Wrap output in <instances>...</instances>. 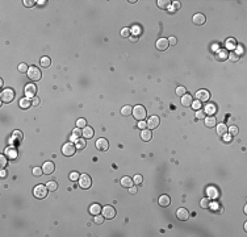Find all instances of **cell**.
Segmentation results:
<instances>
[{
	"instance_id": "obj_1",
	"label": "cell",
	"mask_w": 247,
	"mask_h": 237,
	"mask_svg": "<svg viewBox=\"0 0 247 237\" xmlns=\"http://www.w3.org/2000/svg\"><path fill=\"white\" fill-rule=\"evenodd\" d=\"M146 115H147V112H146V109L143 106H134L133 107V116H134L136 120L145 121Z\"/></svg>"
},
{
	"instance_id": "obj_2",
	"label": "cell",
	"mask_w": 247,
	"mask_h": 237,
	"mask_svg": "<svg viewBox=\"0 0 247 237\" xmlns=\"http://www.w3.org/2000/svg\"><path fill=\"white\" fill-rule=\"evenodd\" d=\"M26 74H28L29 79L33 80V82H38V80H41V78H42V74H41L40 69H38L37 66H30Z\"/></svg>"
},
{
	"instance_id": "obj_3",
	"label": "cell",
	"mask_w": 247,
	"mask_h": 237,
	"mask_svg": "<svg viewBox=\"0 0 247 237\" xmlns=\"http://www.w3.org/2000/svg\"><path fill=\"white\" fill-rule=\"evenodd\" d=\"M47 192H49L47 187H46V186H43V184L36 186V187H34V190H33V195L37 198V199H45V198L47 196Z\"/></svg>"
},
{
	"instance_id": "obj_4",
	"label": "cell",
	"mask_w": 247,
	"mask_h": 237,
	"mask_svg": "<svg viewBox=\"0 0 247 237\" xmlns=\"http://www.w3.org/2000/svg\"><path fill=\"white\" fill-rule=\"evenodd\" d=\"M76 145H75L74 142H67L63 145L62 148V153L63 155H66V157H72V155L76 153Z\"/></svg>"
},
{
	"instance_id": "obj_5",
	"label": "cell",
	"mask_w": 247,
	"mask_h": 237,
	"mask_svg": "<svg viewBox=\"0 0 247 237\" xmlns=\"http://www.w3.org/2000/svg\"><path fill=\"white\" fill-rule=\"evenodd\" d=\"M0 97H1V103H11L14 99V91L12 88H6L3 90Z\"/></svg>"
},
{
	"instance_id": "obj_6",
	"label": "cell",
	"mask_w": 247,
	"mask_h": 237,
	"mask_svg": "<svg viewBox=\"0 0 247 237\" xmlns=\"http://www.w3.org/2000/svg\"><path fill=\"white\" fill-rule=\"evenodd\" d=\"M24 94H25V97H28V99L36 97V94H37V87H36V84L28 83L25 86V88H24Z\"/></svg>"
},
{
	"instance_id": "obj_7",
	"label": "cell",
	"mask_w": 247,
	"mask_h": 237,
	"mask_svg": "<svg viewBox=\"0 0 247 237\" xmlns=\"http://www.w3.org/2000/svg\"><path fill=\"white\" fill-rule=\"evenodd\" d=\"M79 186L82 187V189H84V190H88L89 187L92 186V179H91V177L88 174H82L79 177Z\"/></svg>"
},
{
	"instance_id": "obj_8",
	"label": "cell",
	"mask_w": 247,
	"mask_h": 237,
	"mask_svg": "<svg viewBox=\"0 0 247 237\" xmlns=\"http://www.w3.org/2000/svg\"><path fill=\"white\" fill-rule=\"evenodd\" d=\"M101 212H103V216H104V219H108V220L113 219V217L116 216V209H114L112 206H105L104 208H103Z\"/></svg>"
},
{
	"instance_id": "obj_9",
	"label": "cell",
	"mask_w": 247,
	"mask_h": 237,
	"mask_svg": "<svg viewBox=\"0 0 247 237\" xmlns=\"http://www.w3.org/2000/svg\"><path fill=\"white\" fill-rule=\"evenodd\" d=\"M196 99L199 102H201V103L202 102H208L210 99V92L208 90H199L196 92Z\"/></svg>"
},
{
	"instance_id": "obj_10",
	"label": "cell",
	"mask_w": 247,
	"mask_h": 237,
	"mask_svg": "<svg viewBox=\"0 0 247 237\" xmlns=\"http://www.w3.org/2000/svg\"><path fill=\"white\" fill-rule=\"evenodd\" d=\"M96 148L97 150H101V151H107L109 149V142L107 138H99V140H96Z\"/></svg>"
},
{
	"instance_id": "obj_11",
	"label": "cell",
	"mask_w": 247,
	"mask_h": 237,
	"mask_svg": "<svg viewBox=\"0 0 247 237\" xmlns=\"http://www.w3.org/2000/svg\"><path fill=\"white\" fill-rule=\"evenodd\" d=\"M146 124H147L149 129H156L158 126H159V124H160V119L158 116H151L150 119L146 121Z\"/></svg>"
},
{
	"instance_id": "obj_12",
	"label": "cell",
	"mask_w": 247,
	"mask_h": 237,
	"mask_svg": "<svg viewBox=\"0 0 247 237\" xmlns=\"http://www.w3.org/2000/svg\"><path fill=\"white\" fill-rule=\"evenodd\" d=\"M42 170H43V174H53L55 170V165L54 162H51V161H46L42 166Z\"/></svg>"
},
{
	"instance_id": "obj_13",
	"label": "cell",
	"mask_w": 247,
	"mask_h": 237,
	"mask_svg": "<svg viewBox=\"0 0 247 237\" xmlns=\"http://www.w3.org/2000/svg\"><path fill=\"white\" fill-rule=\"evenodd\" d=\"M189 212H188L187 208H179L178 211H176V217L179 220H182V221H185V220L189 219Z\"/></svg>"
},
{
	"instance_id": "obj_14",
	"label": "cell",
	"mask_w": 247,
	"mask_h": 237,
	"mask_svg": "<svg viewBox=\"0 0 247 237\" xmlns=\"http://www.w3.org/2000/svg\"><path fill=\"white\" fill-rule=\"evenodd\" d=\"M155 46H156V49H158V50H160V52H164V50H167V49H168L170 44H168V40H166V38H159V40L156 41Z\"/></svg>"
},
{
	"instance_id": "obj_15",
	"label": "cell",
	"mask_w": 247,
	"mask_h": 237,
	"mask_svg": "<svg viewBox=\"0 0 247 237\" xmlns=\"http://www.w3.org/2000/svg\"><path fill=\"white\" fill-rule=\"evenodd\" d=\"M193 24H196V25H204L205 21H206V17H205L204 13H196L195 16H193Z\"/></svg>"
},
{
	"instance_id": "obj_16",
	"label": "cell",
	"mask_w": 247,
	"mask_h": 237,
	"mask_svg": "<svg viewBox=\"0 0 247 237\" xmlns=\"http://www.w3.org/2000/svg\"><path fill=\"white\" fill-rule=\"evenodd\" d=\"M227 58H229V52H227L226 49H219L218 52H217V54H216V59L217 61L222 62V61H226Z\"/></svg>"
},
{
	"instance_id": "obj_17",
	"label": "cell",
	"mask_w": 247,
	"mask_h": 237,
	"mask_svg": "<svg viewBox=\"0 0 247 237\" xmlns=\"http://www.w3.org/2000/svg\"><path fill=\"white\" fill-rule=\"evenodd\" d=\"M204 123L208 128H213V126L217 125V119L214 116H205Z\"/></svg>"
},
{
	"instance_id": "obj_18",
	"label": "cell",
	"mask_w": 247,
	"mask_h": 237,
	"mask_svg": "<svg viewBox=\"0 0 247 237\" xmlns=\"http://www.w3.org/2000/svg\"><path fill=\"white\" fill-rule=\"evenodd\" d=\"M94 129H92V126H85V128L82 129V136L83 138H92L94 137Z\"/></svg>"
},
{
	"instance_id": "obj_19",
	"label": "cell",
	"mask_w": 247,
	"mask_h": 237,
	"mask_svg": "<svg viewBox=\"0 0 247 237\" xmlns=\"http://www.w3.org/2000/svg\"><path fill=\"white\" fill-rule=\"evenodd\" d=\"M141 138H142L143 141H150L151 138H153V132H151V129H142V132H141Z\"/></svg>"
},
{
	"instance_id": "obj_20",
	"label": "cell",
	"mask_w": 247,
	"mask_h": 237,
	"mask_svg": "<svg viewBox=\"0 0 247 237\" xmlns=\"http://www.w3.org/2000/svg\"><path fill=\"white\" fill-rule=\"evenodd\" d=\"M101 211H103V208H101V206H100L99 203H94V204L89 207V214H92L94 216L101 214Z\"/></svg>"
},
{
	"instance_id": "obj_21",
	"label": "cell",
	"mask_w": 247,
	"mask_h": 237,
	"mask_svg": "<svg viewBox=\"0 0 247 237\" xmlns=\"http://www.w3.org/2000/svg\"><path fill=\"white\" fill-rule=\"evenodd\" d=\"M192 102H193V97L191 96L189 94H185L182 96V104L184 107H189L191 104H192Z\"/></svg>"
},
{
	"instance_id": "obj_22",
	"label": "cell",
	"mask_w": 247,
	"mask_h": 237,
	"mask_svg": "<svg viewBox=\"0 0 247 237\" xmlns=\"http://www.w3.org/2000/svg\"><path fill=\"white\" fill-rule=\"evenodd\" d=\"M121 184H122V187H128V189H130L131 186H134L133 178H130V177H124V178L121 179Z\"/></svg>"
},
{
	"instance_id": "obj_23",
	"label": "cell",
	"mask_w": 247,
	"mask_h": 237,
	"mask_svg": "<svg viewBox=\"0 0 247 237\" xmlns=\"http://www.w3.org/2000/svg\"><path fill=\"white\" fill-rule=\"evenodd\" d=\"M225 45H226V49H229V50H234L238 44H237L235 38H227V40L225 41Z\"/></svg>"
},
{
	"instance_id": "obj_24",
	"label": "cell",
	"mask_w": 247,
	"mask_h": 237,
	"mask_svg": "<svg viewBox=\"0 0 247 237\" xmlns=\"http://www.w3.org/2000/svg\"><path fill=\"white\" fill-rule=\"evenodd\" d=\"M216 111H217V108H216L214 104H208V106L205 107V109H204V112H205L206 116H213V115L216 113Z\"/></svg>"
},
{
	"instance_id": "obj_25",
	"label": "cell",
	"mask_w": 247,
	"mask_h": 237,
	"mask_svg": "<svg viewBox=\"0 0 247 237\" xmlns=\"http://www.w3.org/2000/svg\"><path fill=\"white\" fill-rule=\"evenodd\" d=\"M171 204V199L168 195H162V196L159 198V206L162 207H168Z\"/></svg>"
},
{
	"instance_id": "obj_26",
	"label": "cell",
	"mask_w": 247,
	"mask_h": 237,
	"mask_svg": "<svg viewBox=\"0 0 247 237\" xmlns=\"http://www.w3.org/2000/svg\"><path fill=\"white\" fill-rule=\"evenodd\" d=\"M156 3H158V7H159L160 9H167V8H170L172 1H170V0H158Z\"/></svg>"
},
{
	"instance_id": "obj_27",
	"label": "cell",
	"mask_w": 247,
	"mask_h": 237,
	"mask_svg": "<svg viewBox=\"0 0 247 237\" xmlns=\"http://www.w3.org/2000/svg\"><path fill=\"white\" fill-rule=\"evenodd\" d=\"M46 187H47L49 192H55L58 190V183L54 182V180H50V182L46 183Z\"/></svg>"
},
{
	"instance_id": "obj_28",
	"label": "cell",
	"mask_w": 247,
	"mask_h": 237,
	"mask_svg": "<svg viewBox=\"0 0 247 237\" xmlns=\"http://www.w3.org/2000/svg\"><path fill=\"white\" fill-rule=\"evenodd\" d=\"M30 106H32V102H30V99H28V97H23V99L20 100V107L23 109H28Z\"/></svg>"
},
{
	"instance_id": "obj_29",
	"label": "cell",
	"mask_w": 247,
	"mask_h": 237,
	"mask_svg": "<svg viewBox=\"0 0 247 237\" xmlns=\"http://www.w3.org/2000/svg\"><path fill=\"white\" fill-rule=\"evenodd\" d=\"M227 133V126L226 124H218V126H217V134L218 136H224V134Z\"/></svg>"
},
{
	"instance_id": "obj_30",
	"label": "cell",
	"mask_w": 247,
	"mask_h": 237,
	"mask_svg": "<svg viewBox=\"0 0 247 237\" xmlns=\"http://www.w3.org/2000/svg\"><path fill=\"white\" fill-rule=\"evenodd\" d=\"M133 113V107L130 106H124L121 108V115L122 116H130Z\"/></svg>"
},
{
	"instance_id": "obj_31",
	"label": "cell",
	"mask_w": 247,
	"mask_h": 237,
	"mask_svg": "<svg viewBox=\"0 0 247 237\" xmlns=\"http://www.w3.org/2000/svg\"><path fill=\"white\" fill-rule=\"evenodd\" d=\"M82 137V131H80V128H78V129H75L74 132H72V134H71V141H75L76 142L79 138Z\"/></svg>"
},
{
	"instance_id": "obj_32",
	"label": "cell",
	"mask_w": 247,
	"mask_h": 237,
	"mask_svg": "<svg viewBox=\"0 0 247 237\" xmlns=\"http://www.w3.org/2000/svg\"><path fill=\"white\" fill-rule=\"evenodd\" d=\"M85 146H87V141H85L84 138L80 137L79 140L76 141V149L78 150H83V149H85Z\"/></svg>"
},
{
	"instance_id": "obj_33",
	"label": "cell",
	"mask_w": 247,
	"mask_h": 237,
	"mask_svg": "<svg viewBox=\"0 0 247 237\" xmlns=\"http://www.w3.org/2000/svg\"><path fill=\"white\" fill-rule=\"evenodd\" d=\"M51 65V59L49 57H42L41 58V66H42L43 69H47V67H50Z\"/></svg>"
},
{
	"instance_id": "obj_34",
	"label": "cell",
	"mask_w": 247,
	"mask_h": 237,
	"mask_svg": "<svg viewBox=\"0 0 247 237\" xmlns=\"http://www.w3.org/2000/svg\"><path fill=\"white\" fill-rule=\"evenodd\" d=\"M227 59H230L231 62H239L241 61V55H238L235 52H231V53H229V58Z\"/></svg>"
},
{
	"instance_id": "obj_35",
	"label": "cell",
	"mask_w": 247,
	"mask_h": 237,
	"mask_svg": "<svg viewBox=\"0 0 247 237\" xmlns=\"http://www.w3.org/2000/svg\"><path fill=\"white\" fill-rule=\"evenodd\" d=\"M200 206H201V208L204 209H208L210 207V200L209 198H204V199H201V202H200Z\"/></svg>"
},
{
	"instance_id": "obj_36",
	"label": "cell",
	"mask_w": 247,
	"mask_h": 237,
	"mask_svg": "<svg viewBox=\"0 0 247 237\" xmlns=\"http://www.w3.org/2000/svg\"><path fill=\"white\" fill-rule=\"evenodd\" d=\"M185 94H187V88H185V87H183V86L176 87V95H178V96H183V95H185Z\"/></svg>"
},
{
	"instance_id": "obj_37",
	"label": "cell",
	"mask_w": 247,
	"mask_h": 237,
	"mask_svg": "<svg viewBox=\"0 0 247 237\" xmlns=\"http://www.w3.org/2000/svg\"><path fill=\"white\" fill-rule=\"evenodd\" d=\"M76 126L78 128H85V126H87V120H85V119H78L76 120Z\"/></svg>"
},
{
	"instance_id": "obj_38",
	"label": "cell",
	"mask_w": 247,
	"mask_h": 237,
	"mask_svg": "<svg viewBox=\"0 0 247 237\" xmlns=\"http://www.w3.org/2000/svg\"><path fill=\"white\" fill-rule=\"evenodd\" d=\"M28 70H29V67H28V65H26V63H20V65H19V71H20L21 74H24V73H28Z\"/></svg>"
},
{
	"instance_id": "obj_39",
	"label": "cell",
	"mask_w": 247,
	"mask_h": 237,
	"mask_svg": "<svg viewBox=\"0 0 247 237\" xmlns=\"http://www.w3.org/2000/svg\"><path fill=\"white\" fill-rule=\"evenodd\" d=\"M238 128H237V126H230V128H227V133L229 134H231V136H237V134H238Z\"/></svg>"
},
{
	"instance_id": "obj_40",
	"label": "cell",
	"mask_w": 247,
	"mask_h": 237,
	"mask_svg": "<svg viewBox=\"0 0 247 237\" xmlns=\"http://www.w3.org/2000/svg\"><path fill=\"white\" fill-rule=\"evenodd\" d=\"M43 174V170L41 167H34L33 169V175L34 177H41Z\"/></svg>"
},
{
	"instance_id": "obj_41",
	"label": "cell",
	"mask_w": 247,
	"mask_h": 237,
	"mask_svg": "<svg viewBox=\"0 0 247 237\" xmlns=\"http://www.w3.org/2000/svg\"><path fill=\"white\" fill-rule=\"evenodd\" d=\"M192 108L195 109V111H199V109H201V102H199V100H196V102H192Z\"/></svg>"
},
{
	"instance_id": "obj_42",
	"label": "cell",
	"mask_w": 247,
	"mask_h": 237,
	"mask_svg": "<svg viewBox=\"0 0 247 237\" xmlns=\"http://www.w3.org/2000/svg\"><path fill=\"white\" fill-rule=\"evenodd\" d=\"M79 177H80V174L78 171H72L71 174H70V179L71 180H74V182H76V180H79Z\"/></svg>"
},
{
	"instance_id": "obj_43",
	"label": "cell",
	"mask_w": 247,
	"mask_h": 237,
	"mask_svg": "<svg viewBox=\"0 0 247 237\" xmlns=\"http://www.w3.org/2000/svg\"><path fill=\"white\" fill-rule=\"evenodd\" d=\"M222 137H224V142H226V144H230L231 141H233V136H231V134H229V133L224 134Z\"/></svg>"
},
{
	"instance_id": "obj_44",
	"label": "cell",
	"mask_w": 247,
	"mask_h": 237,
	"mask_svg": "<svg viewBox=\"0 0 247 237\" xmlns=\"http://www.w3.org/2000/svg\"><path fill=\"white\" fill-rule=\"evenodd\" d=\"M142 175H136L134 177V179H133V182H134V184H137V186H139V184H142Z\"/></svg>"
},
{
	"instance_id": "obj_45",
	"label": "cell",
	"mask_w": 247,
	"mask_h": 237,
	"mask_svg": "<svg viewBox=\"0 0 247 237\" xmlns=\"http://www.w3.org/2000/svg\"><path fill=\"white\" fill-rule=\"evenodd\" d=\"M235 53H237L238 55H241V57H242V55L244 54V49H243V46H242V45H237V48H235Z\"/></svg>"
},
{
	"instance_id": "obj_46",
	"label": "cell",
	"mask_w": 247,
	"mask_h": 237,
	"mask_svg": "<svg viewBox=\"0 0 247 237\" xmlns=\"http://www.w3.org/2000/svg\"><path fill=\"white\" fill-rule=\"evenodd\" d=\"M94 221H95V224H103V223H104V216L96 215V216H95V219H94Z\"/></svg>"
},
{
	"instance_id": "obj_47",
	"label": "cell",
	"mask_w": 247,
	"mask_h": 237,
	"mask_svg": "<svg viewBox=\"0 0 247 237\" xmlns=\"http://www.w3.org/2000/svg\"><path fill=\"white\" fill-rule=\"evenodd\" d=\"M121 36H122V37H130V29H129V28H124L121 30Z\"/></svg>"
},
{
	"instance_id": "obj_48",
	"label": "cell",
	"mask_w": 247,
	"mask_h": 237,
	"mask_svg": "<svg viewBox=\"0 0 247 237\" xmlns=\"http://www.w3.org/2000/svg\"><path fill=\"white\" fill-rule=\"evenodd\" d=\"M205 112L202 111V109H199V111H196V117L197 119H205Z\"/></svg>"
},
{
	"instance_id": "obj_49",
	"label": "cell",
	"mask_w": 247,
	"mask_h": 237,
	"mask_svg": "<svg viewBox=\"0 0 247 237\" xmlns=\"http://www.w3.org/2000/svg\"><path fill=\"white\" fill-rule=\"evenodd\" d=\"M23 3H24V6H25V7H29V8H30V7H33L34 4L37 3V1H33V0H24Z\"/></svg>"
},
{
	"instance_id": "obj_50",
	"label": "cell",
	"mask_w": 247,
	"mask_h": 237,
	"mask_svg": "<svg viewBox=\"0 0 247 237\" xmlns=\"http://www.w3.org/2000/svg\"><path fill=\"white\" fill-rule=\"evenodd\" d=\"M7 154L9 155L11 158H16V150H13V149H7Z\"/></svg>"
},
{
	"instance_id": "obj_51",
	"label": "cell",
	"mask_w": 247,
	"mask_h": 237,
	"mask_svg": "<svg viewBox=\"0 0 247 237\" xmlns=\"http://www.w3.org/2000/svg\"><path fill=\"white\" fill-rule=\"evenodd\" d=\"M180 8H182V4H180V1H173V3H172V9H173V11H179Z\"/></svg>"
},
{
	"instance_id": "obj_52",
	"label": "cell",
	"mask_w": 247,
	"mask_h": 237,
	"mask_svg": "<svg viewBox=\"0 0 247 237\" xmlns=\"http://www.w3.org/2000/svg\"><path fill=\"white\" fill-rule=\"evenodd\" d=\"M0 163H1V167H6L7 166V157L4 154H1V157H0Z\"/></svg>"
},
{
	"instance_id": "obj_53",
	"label": "cell",
	"mask_w": 247,
	"mask_h": 237,
	"mask_svg": "<svg viewBox=\"0 0 247 237\" xmlns=\"http://www.w3.org/2000/svg\"><path fill=\"white\" fill-rule=\"evenodd\" d=\"M13 136H14V137H17V141H19V142H21V140H23V133H21V132L16 131L13 133Z\"/></svg>"
},
{
	"instance_id": "obj_54",
	"label": "cell",
	"mask_w": 247,
	"mask_h": 237,
	"mask_svg": "<svg viewBox=\"0 0 247 237\" xmlns=\"http://www.w3.org/2000/svg\"><path fill=\"white\" fill-rule=\"evenodd\" d=\"M168 44H170V46H175L176 44H178L176 37H170V38H168Z\"/></svg>"
},
{
	"instance_id": "obj_55",
	"label": "cell",
	"mask_w": 247,
	"mask_h": 237,
	"mask_svg": "<svg viewBox=\"0 0 247 237\" xmlns=\"http://www.w3.org/2000/svg\"><path fill=\"white\" fill-rule=\"evenodd\" d=\"M32 106H40V97H33L32 99Z\"/></svg>"
},
{
	"instance_id": "obj_56",
	"label": "cell",
	"mask_w": 247,
	"mask_h": 237,
	"mask_svg": "<svg viewBox=\"0 0 247 237\" xmlns=\"http://www.w3.org/2000/svg\"><path fill=\"white\" fill-rule=\"evenodd\" d=\"M138 128H141V129H146V128H147V124H146V121H139V123H138Z\"/></svg>"
},
{
	"instance_id": "obj_57",
	"label": "cell",
	"mask_w": 247,
	"mask_h": 237,
	"mask_svg": "<svg viewBox=\"0 0 247 237\" xmlns=\"http://www.w3.org/2000/svg\"><path fill=\"white\" fill-rule=\"evenodd\" d=\"M129 192H130L131 195L137 194V189H136V187H134V186H131V187H130V190H129Z\"/></svg>"
},
{
	"instance_id": "obj_58",
	"label": "cell",
	"mask_w": 247,
	"mask_h": 237,
	"mask_svg": "<svg viewBox=\"0 0 247 237\" xmlns=\"http://www.w3.org/2000/svg\"><path fill=\"white\" fill-rule=\"evenodd\" d=\"M130 41H133V42H137V41H138V36H131V37H130Z\"/></svg>"
},
{
	"instance_id": "obj_59",
	"label": "cell",
	"mask_w": 247,
	"mask_h": 237,
	"mask_svg": "<svg viewBox=\"0 0 247 237\" xmlns=\"http://www.w3.org/2000/svg\"><path fill=\"white\" fill-rule=\"evenodd\" d=\"M6 177V171H4V170H1V178H4Z\"/></svg>"
},
{
	"instance_id": "obj_60",
	"label": "cell",
	"mask_w": 247,
	"mask_h": 237,
	"mask_svg": "<svg viewBox=\"0 0 247 237\" xmlns=\"http://www.w3.org/2000/svg\"><path fill=\"white\" fill-rule=\"evenodd\" d=\"M4 86V82H3V79H0V87H3Z\"/></svg>"
},
{
	"instance_id": "obj_61",
	"label": "cell",
	"mask_w": 247,
	"mask_h": 237,
	"mask_svg": "<svg viewBox=\"0 0 247 237\" xmlns=\"http://www.w3.org/2000/svg\"><path fill=\"white\" fill-rule=\"evenodd\" d=\"M37 3H38V4H45L46 1H45V0H41V1H37Z\"/></svg>"
}]
</instances>
